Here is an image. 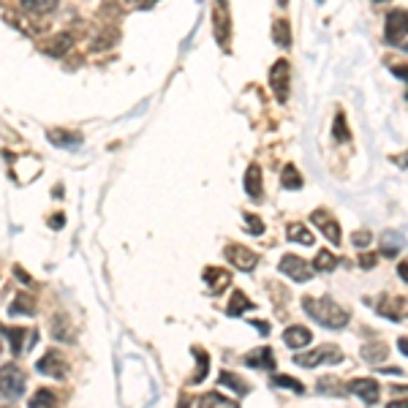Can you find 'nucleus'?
Wrapping results in <instances>:
<instances>
[{
    "mask_svg": "<svg viewBox=\"0 0 408 408\" xmlns=\"http://www.w3.org/2000/svg\"><path fill=\"white\" fill-rule=\"evenodd\" d=\"M302 307L313 321H319L326 329H343L348 324V313L332 297H305Z\"/></svg>",
    "mask_w": 408,
    "mask_h": 408,
    "instance_id": "nucleus-1",
    "label": "nucleus"
},
{
    "mask_svg": "<svg viewBox=\"0 0 408 408\" xmlns=\"http://www.w3.org/2000/svg\"><path fill=\"white\" fill-rule=\"evenodd\" d=\"M384 39L392 46H408V14L406 8H395L387 14V25H384Z\"/></svg>",
    "mask_w": 408,
    "mask_h": 408,
    "instance_id": "nucleus-2",
    "label": "nucleus"
},
{
    "mask_svg": "<svg viewBox=\"0 0 408 408\" xmlns=\"http://www.w3.org/2000/svg\"><path fill=\"white\" fill-rule=\"evenodd\" d=\"M294 362L300 367H316V365H338L343 362V351L338 346H319L307 354H300L294 357Z\"/></svg>",
    "mask_w": 408,
    "mask_h": 408,
    "instance_id": "nucleus-3",
    "label": "nucleus"
},
{
    "mask_svg": "<svg viewBox=\"0 0 408 408\" xmlns=\"http://www.w3.org/2000/svg\"><path fill=\"white\" fill-rule=\"evenodd\" d=\"M25 392V370L20 365L0 367V395L3 397H20Z\"/></svg>",
    "mask_w": 408,
    "mask_h": 408,
    "instance_id": "nucleus-4",
    "label": "nucleus"
},
{
    "mask_svg": "<svg viewBox=\"0 0 408 408\" xmlns=\"http://www.w3.org/2000/svg\"><path fill=\"white\" fill-rule=\"evenodd\" d=\"M288 84H291V68L288 60H275L269 68V87L275 93V98L281 103L288 101Z\"/></svg>",
    "mask_w": 408,
    "mask_h": 408,
    "instance_id": "nucleus-5",
    "label": "nucleus"
},
{
    "mask_svg": "<svg viewBox=\"0 0 408 408\" xmlns=\"http://www.w3.org/2000/svg\"><path fill=\"white\" fill-rule=\"evenodd\" d=\"M281 272L288 275L291 281H297V283H307V281H310V275H313L310 264H307L305 259L294 256V253H288V256L281 259Z\"/></svg>",
    "mask_w": 408,
    "mask_h": 408,
    "instance_id": "nucleus-6",
    "label": "nucleus"
},
{
    "mask_svg": "<svg viewBox=\"0 0 408 408\" xmlns=\"http://www.w3.org/2000/svg\"><path fill=\"white\" fill-rule=\"evenodd\" d=\"M0 332L6 335V340L11 343V354L17 357L25 348L36 346V332H27V329H20V326H0Z\"/></svg>",
    "mask_w": 408,
    "mask_h": 408,
    "instance_id": "nucleus-7",
    "label": "nucleus"
},
{
    "mask_svg": "<svg viewBox=\"0 0 408 408\" xmlns=\"http://www.w3.org/2000/svg\"><path fill=\"white\" fill-rule=\"evenodd\" d=\"M39 373L44 376H52V378H65V373H68V362H65V357H63L60 351H46L44 357L39 359Z\"/></svg>",
    "mask_w": 408,
    "mask_h": 408,
    "instance_id": "nucleus-8",
    "label": "nucleus"
},
{
    "mask_svg": "<svg viewBox=\"0 0 408 408\" xmlns=\"http://www.w3.org/2000/svg\"><path fill=\"white\" fill-rule=\"evenodd\" d=\"M226 256H229V262L237 267V269H243V272H250L253 267L259 264V256L250 250V248H243V245H229L226 248Z\"/></svg>",
    "mask_w": 408,
    "mask_h": 408,
    "instance_id": "nucleus-9",
    "label": "nucleus"
},
{
    "mask_svg": "<svg viewBox=\"0 0 408 408\" xmlns=\"http://www.w3.org/2000/svg\"><path fill=\"white\" fill-rule=\"evenodd\" d=\"M310 224H316L319 229H321V234H324L326 240L332 245L340 243V226H338V221L326 212V210H316L313 215H310Z\"/></svg>",
    "mask_w": 408,
    "mask_h": 408,
    "instance_id": "nucleus-10",
    "label": "nucleus"
},
{
    "mask_svg": "<svg viewBox=\"0 0 408 408\" xmlns=\"http://www.w3.org/2000/svg\"><path fill=\"white\" fill-rule=\"evenodd\" d=\"M348 392H354L359 400H365L367 406H373L376 400H378V381L376 378H354V381H348Z\"/></svg>",
    "mask_w": 408,
    "mask_h": 408,
    "instance_id": "nucleus-11",
    "label": "nucleus"
},
{
    "mask_svg": "<svg viewBox=\"0 0 408 408\" xmlns=\"http://www.w3.org/2000/svg\"><path fill=\"white\" fill-rule=\"evenodd\" d=\"M204 281H207L210 294H221L231 281V275L226 269H218V267H204Z\"/></svg>",
    "mask_w": 408,
    "mask_h": 408,
    "instance_id": "nucleus-12",
    "label": "nucleus"
},
{
    "mask_svg": "<svg viewBox=\"0 0 408 408\" xmlns=\"http://www.w3.org/2000/svg\"><path fill=\"white\" fill-rule=\"evenodd\" d=\"M283 340H286V346L288 348H302V346H307V343L313 340V335H310V329H307V326L291 324V326H286Z\"/></svg>",
    "mask_w": 408,
    "mask_h": 408,
    "instance_id": "nucleus-13",
    "label": "nucleus"
},
{
    "mask_svg": "<svg viewBox=\"0 0 408 408\" xmlns=\"http://www.w3.org/2000/svg\"><path fill=\"white\" fill-rule=\"evenodd\" d=\"M46 136H49V142L55 144V147H65V150H77V147L82 144L79 134H74V131H63V128H52Z\"/></svg>",
    "mask_w": 408,
    "mask_h": 408,
    "instance_id": "nucleus-14",
    "label": "nucleus"
},
{
    "mask_svg": "<svg viewBox=\"0 0 408 408\" xmlns=\"http://www.w3.org/2000/svg\"><path fill=\"white\" fill-rule=\"evenodd\" d=\"M196 408H240V403L221 392H207L202 397H196Z\"/></svg>",
    "mask_w": 408,
    "mask_h": 408,
    "instance_id": "nucleus-15",
    "label": "nucleus"
},
{
    "mask_svg": "<svg viewBox=\"0 0 408 408\" xmlns=\"http://www.w3.org/2000/svg\"><path fill=\"white\" fill-rule=\"evenodd\" d=\"M49 329H52V335L63 340V343H71L74 340V326H71V319L65 316V313H58L52 321H49Z\"/></svg>",
    "mask_w": 408,
    "mask_h": 408,
    "instance_id": "nucleus-16",
    "label": "nucleus"
},
{
    "mask_svg": "<svg viewBox=\"0 0 408 408\" xmlns=\"http://www.w3.org/2000/svg\"><path fill=\"white\" fill-rule=\"evenodd\" d=\"M245 365L250 367H262V370H272L275 367V354H272V348H256V351H250L248 357H245Z\"/></svg>",
    "mask_w": 408,
    "mask_h": 408,
    "instance_id": "nucleus-17",
    "label": "nucleus"
},
{
    "mask_svg": "<svg viewBox=\"0 0 408 408\" xmlns=\"http://www.w3.org/2000/svg\"><path fill=\"white\" fill-rule=\"evenodd\" d=\"M286 240H288V243L310 245V248H313V243H316L313 231H310L305 224H288V226H286Z\"/></svg>",
    "mask_w": 408,
    "mask_h": 408,
    "instance_id": "nucleus-18",
    "label": "nucleus"
},
{
    "mask_svg": "<svg viewBox=\"0 0 408 408\" xmlns=\"http://www.w3.org/2000/svg\"><path fill=\"white\" fill-rule=\"evenodd\" d=\"M378 310H381L387 319H392V321H403V319H406V302H403V300L397 302V297H384V300L378 302Z\"/></svg>",
    "mask_w": 408,
    "mask_h": 408,
    "instance_id": "nucleus-19",
    "label": "nucleus"
},
{
    "mask_svg": "<svg viewBox=\"0 0 408 408\" xmlns=\"http://www.w3.org/2000/svg\"><path fill=\"white\" fill-rule=\"evenodd\" d=\"M243 185H245V193H248V196H253V199H259V196H262V169H259L256 163H250V166H248Z\"/></svg>",
    "mask_w": 408,
    "mask_h": 408,
    "instance_id": "nucleus-20",
    "label": "nucleus"
},
{
    "mask_svg": "<svg viewBox=\"0 0 408 408\" xmlns=\"http://www.w3.org/2000/svg\"><path fill=\"white\" fill-rule=\"evenodd\" d=\"M33 307H36L33 297H30L27 291H20V294H17V300H14L11 307H8V313H11V316H30V313H33Z\"/></svg>",
    "mask_w": 408,
    "mask_h": 408,
    "instance_id": "nucleus-21",
    "label": "nucleus"
},
{
    "mask_svg": "<svg viewBox=\"0 0 408 408\" xmlns=\"http://www.w3.org/2000/svg\"><path fill=\"white\" fill-rule=\"evenodd\" d=\"M253 307L256 305L245 297V291H234V294H231V302L226 305V313H229V316H243L245 310H253Z\"/></svg>",
    "mask_w": 408,
    "mask_h": 408,
    "instance_id": "nucleus-22",
    "label": "nucleus"
},
{
    "mask_svg": "<svg viewBox=\"0 0 408 408\" xmlns=\"http://www.w3.org/2000/svg\"><path fill=\"white\" fill-rule=\"evenodd\" d=\"M22 8L41 17V14H52L58 8V0H22Z\"/></svg>",
    "mask_w": 408,
    "mask_h": 408,
    "instance_id": "nucleus-23",
    "label": "nucleus"
},
{
    "mask_svg": "<svg viewBox=\"0 0 408 408\" xmlns=\"http://www.w3.org/2000/svg\"><path fill=\"white\" fill-rule=\"evenodd\" d=\"M218 381H221V387L234 389V392H240V395H248V392H250V387H248L245 381H240V376H234V373H229V370H221Z\"/></svg>",
    "mask_w": 408,
    "mask_h": 408,
    "instance_id": "nucleus-24",
    "label": "nucleus"
},
{
    "mask_svg": "<svg viewBox=\"0 0 408 408\" xmlns=\"http://www.w3.org/2000/svg\"><path fill=\"white\" fill-rule=\"evenodd\" d=\"M193 354H196V373L191 376V384H199L207 378V370H210V357H207V351H199V348H193Z\"/></svg>",
    "mask_w": 408,
    "mask_h": 408,
    "instance_id": "nucleus-25",
    "label": "nucleus"
},
{
    "mask_svg": "<svg viewBox=\"0 0 408 408\" xmlns=\"http://www.w3.org/2000/svg\"><path fill=\"white\" fill-rule=\"evenodd\" d=\"M335 267H338V259L332 256V250L321 248V250L316 253V259H313V269H321V272H332Z\"/></svg>",
    "mask_w": 408,
    "mask_h": 408,
    "instance_id": "nucleus-26",
    "label": "nucleus"
},
{
    "mask_svg": "<svg viewBox=\"0 0 408 408\" xmlns=\"http://www.w3.org/2000/svg\"><path fill=\"white\" fill-rule=\"evenodd\" d=\"M400 248H403V234H397V231H387V234H384V243H381L384 256H397Z\"/></svg>",
    "mask_w": 408,
    "mask_h": 408,
    "instance_id": "nucleus-27",
    "label": "nucleus"
},
{
    "mask_svg": "<svg viewBox=\"0 0 408 408\" xmlns=\"http://www.w3.org/2000/svg\"><path fill=\"white\" fill-rule=\"evenodd\" d=\"M272 39L278 46H291V27H288V22L286 20H278L275 22V30H272Z\"/></svg>",
    "mask_w": 408,
    "mask_h": 408,
    "instance_id": "nucleus-28",
    "label": "nucleus"
},
{
    "mask_svg": "<svg viewBox=\"0 0 408 408\" xmlns=\"http://www.w3.org/2000/svg\"><path fill=\"white\" fill-rule=\"evenodd\" d=\"M68 46H71V36H68V33H60L58 39L46 44V55H52V58H60L63 52H68Z\"/></svg>",
    "mask_w": 408,
    "mask_h": 408,
    "instance_id": "nucleus-29",
    "label": "nucleus"
},
{
    "mask_svg": "<svg viewBox=\"0 0 408 408\" xmlns=\"http://www.w3.org/2000/svg\"><path fill=\"white\" fill-rule=\"evenodd\" d=\"M319 392H321V395H335V397H343V395H346V387H340V384H338V378H329V376H324V378H319Z\"/></svg>",
    "mask_w": 408,
    "mask_h": 408,
    "instance_id": "nucleus-30",
    "label": "nucleus"
},
{
    "mask_svg": "<svg viewBox=\"0 0 408 408\" xmlns=\"http://www.w3.org/2000/svg\"><path fill=\"white\" fill-rule=\"evenodd\" d=\"M283 188H291V191H300L302 188V177H300V172H297L294 163L283 166Z\"/></svg>",
    "mask_w": 408,
    "mask_h": 408,
    "instance_id": "nucleus-31",
    "label": "nucleus"
},
{
    "mask_svg": "<svg viewBox=\"0 0 408 408\" xmlns=\"http://www.w3.org/2000/svg\"><path fill=\"white\" fill-rule=\"evenodd\" d=\"M362 357H365L367 362H384L387 346H384V343H367V346L362 348Z\"/></svg>",
    "mask_w": 408,
    "mask_h": 408,
    "instance_id": "nucleus-32",
    "label": "nucleus"
},
{
    "mask_svg": "<svg viewBox=\"0 0 408 408\" xmlns=\"http://www.w3.org/2000/svg\"><path fill=\"white\" fill-rule=\"evenodd\" d=\"M30 408H58L55 395H52L49 389H39V392L33 395V400H30Z\"/></svg>",
    "mask_w": 408,
    "mask_h": 408,
    "instance_id": "nucleus-33",
    "label": "nucleus"
},
{
    "mask_svg": "<svg viewBox=\"0 0 408 408\" xmlns=\"http://www.w3.org/2000/svg\"><path fill=\"white\" fill-rule=\"evenodd\" d=\"M332 139H338V142H348V139H351L348 125H346V117H343V115H338V117H335V125H332Z\"/></svg>",
    "mask_w": 408,
    "mask_h": 408,
    "instance_id": "nucleus-34",
    "label": "nucleus"
},
{
    "mask_svg": "<svg viewBox=\"0 0 408 408\" xmlns=\"http://www.w3.org/2000/svg\"><path fill=\"white\" fill-rule=\"evenodd\" d=\"M245 229L259 237V234H264V221L259 215H253V212H245Z\"/></svg>",
    "mask_w": 408,
    "mask_h": 408,
    "instance_id": "nucleus-35",
    "label": "nucleus"
},
{
    "mask_svg": "<svg viewBox=\"0 0 408 408\" xmlns=\"http://www.w3.org/2000/svg\"><path fill=\"white\" fill-rule=\"evenodd\" d=\"M272 381H275V387H288V389H294V392H300V395L305 392V387H302L300 381H294L291 376H275Z\"/></svg>",
    "mask_w": 408,
    "mask_h": 408,
    "instance_id": "nucleus-36",
    "label": "nucleus"
},
{
    "mask_svg": "<svg viewBox=\"0 0 408 408\" xmlns=\"http://www.w3.org/2000/svg\"><path fill=\"white\" fill-rule=\"evenodd\" d=\"M370 240H373V234H370V231H357V234L351 237V243L357 245V248H367Z\"/></svg>",
    "mask_w": 408,
    "mask_h": 408,
    "instance_id": "nucleus-37",
    "label": "nucleus"
},
{
    "mask_svg": "<svg viewBox=\"0 0 408 408\" xmlns=\"http://www.w3.org/2000/svg\"><path fill=\"white\" fill-rule=\"evenodd\" d=\"M128 3V8H136V11H147V8H153L158 0H125Z\"/></svg>",
    "mask_w": 408,
    "mask_h": 408,
    "instance_id": "nucleus-38",
    "label": "nucleus"
},
{
    "mask_svg": "<svg viewBox=\"0 0 408 408\" xmlns=\"http://www.w3.org/2000/svg\"><path fill=\"white\" fill-rule=\"evenodd\" d=\"M359 264L365 267V269H370V267L376 264V253H362L359 256Z\"/></svg>",
    "mask_w": 408,
    "mask_h": 408,
    "instance_id": "nucleus-39",
    "label": "nucleus"
},
{
    "mask_svg": "<svg viewBox=\"0 0 408 408\" xmlns=\"http://www.w3.org/2000/svg\"><path fill=\"white\" fill-rule=\"evenodd\" d=\"M250 324L256 326L259 332H264V335H269V324H267V321H250Z\"/></svg>",
    "mask_w": 408,
    "mask_h": 408,
    "instance_id": "nucleus-40",
    "label": "nucleus"
},
{
    "mask_svg": "<svg viewBox=\"0 0 408 408\" xmlns=\"http://www.w3.org/2000/svg\"><path fill=\"white\" fill-rule=\"evenodd\" d=\"M17 278H20L22 283H30V275H25V272H22V267H17Z\"/></svg>",
    "mask_w": 408,
    "mask_h": 408,
    "instance_id": "nucleus-41",
    "label": "nucleus"
},
{
    "mask_svg": "<svg viewBox=\"0 0 408 408\" xmlns=\"http://www.w3.org/2000/svg\"><path fill=\"white\" fill-rule=\"evenodd\" d=\"M63 221H65L63 215H55V218H52V229H60V226H63Z\"/></svg>",
    "mask_w": 408,
    "mask_h": 408,
    "instance_id": "nucleus-42",
    "label": "nucleus"
},
{
    "mask_svg": "<svg viewBox=\"0 0 408 408\" xmlns=\"http://www.w3.org/2000/svg\"><path fill=\"white\" fill-rule=\"evenodd\" d=\"M387 408H408V406H406V400H395V403H389Z\"/></svg>",
    "mask_w": 408,
    "mask_h": 408,
    "instance_id": "nucleus-43",
    "label": "nucleus"
},
{
    "mask_svg": "<svg viewBox=\"0 0 408 408\" xmlns=\"http://www.w3.org/2000/svg\"><path fill=\"white\" fill-rule=\"evenodd\" d=\"M177 408H191V403H188V400H185V397H183V400L177 403Z\"/></svg>",
    "mask_w": 408,
    "mask_h": 408,
    "instance_id": "nucleus-44",
    "label": "nucleus"
},
{
    "mask_svg": "<svg viewBox=\"0 0 408 408\" xmlns=\"http://www.w3.org/2000/svg\"><path fill=\"white\" fill-rule=\"evenodd\" d=\"M278 3H281V6H286V3H288V0H278Z\"/></svg>",
    "mask_w": 408,
    "mask_h": 408,
    "instance_id": "nucleus-45",
    "label": "nucleus"
},
{
    "mask_svg": "<svg viewBox=\"0 0 408 408\" xmlns=\"http://www.w3.org/2000/svg\"><path fill=\"white\" fill-rule=\"evenodd\" d=\"M376 3H384V0H376Z\"/></svg>",
    "mask_w": 408,
    "mask_h": 408,
    "instance_id": "nucleus-46",
    "label": "nucleus"
}]
</instances>
